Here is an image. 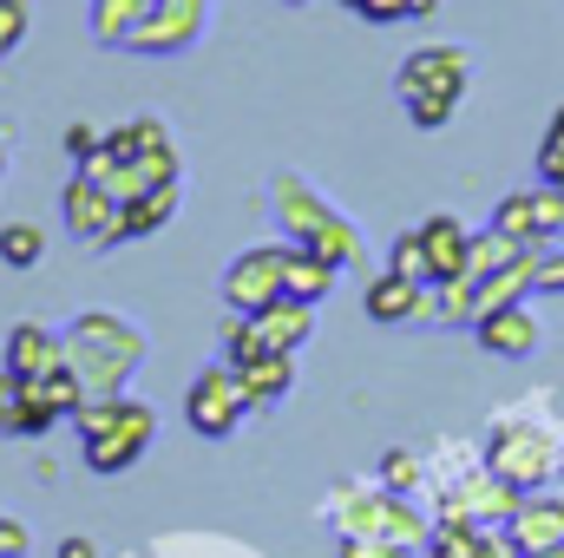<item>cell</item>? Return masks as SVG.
Listing matches in <instances>:
<instances>
[{
    "label": "cell",
    "mask_w": 564,
    "mask_h": 558,
    "mask_svg": "<svg viewBox=\"0 0 564 558\" xmlns=\"http://www.w3.org/2000/svg\"><path fill=\"white\" fill-rule=\"evenodd\" d=\"M99 139H106V132H93L86 119H73V126H66V158H73V164H93Z\"/></svg>",
    "instance_id": "obj_33"
},
{
    "label": "cell",
    "mask_w": 564,
    "mask_h": 558,
    "mask_svg": "<svg viewBox=\"0 0 564 558\" xmlns=\"http://www.w3.org/2000/svg\"><path fill=\"white\" fill-rule=\"evenodd\" d=\"M335 526H341V539H388V546H408V552H421L426 546V526L401 493H388V486H375V493H341V513H335Z\"/></svg>",
    "instance_id": "obj_6"
},
{
    "label": "cell",
    "mask_w": 564,
    "mask_h": 558,
    "mask_svg": "<svg viewBox=\"0 0 564 558\" xmlns=\"http://www.w3.org/2000/svg\"><path fill=\"white\" fill-rule=\"evenodd\" d=\"M421 230V250H426V282H453L466 277V250H473V230L459 224V217H426V224H414Z\"/></svg>",
    "instance_id": "obj_18"
},
{
    "label": "cell",
    "mask_w": 564,
    "mask_h": 558,
    "mask_svg": "<svg viewBox=\"0 0 564 558\" xmlns=\"http://www.w3.org/2000/svg\"><path fill=\"white\" fill-rule=\"evenodd\" d=\"M40 395L59 408V420H73V408L86 401V382H79L73 368H53V375H40Z\"/></svg>",
    "instance_id": "obj_28"
},
{
    "label": "cell",
    "mask_w": 564,
    "mask_h": 558,
    "mask_svg": "<svg viewBox=\"0 0 564 558\" xmlns=\"http://www.w3.org/2000/svg\"><path fill=\"white\" fill-rule=\"evenodd\" d=\"M144 7H151V0H93V40L126 53V33L144 20Z\"/></svg>",
    "instance_id": "obj_23"
},
{
    "label": "cell",
    "mask_w": 564,
    "mask_h": 558,
    "mask_svg": "<svg viewBox=\"0 0 564 558\" xmlns=\"http://www.w3.org/2000/svg\"><path fill=\"white\" fill-rule=\"evenodd\" d=\"M282 7H308V0H282Z\"/></svg>",
    "instance_id": "obj_41"
},
{
    "label": "cell",
    "mask_w": 564,
    "mask_h": 558,
    "mask_svg": "<svg viewBox=\"0 0 564 558\" xmlns=\"http://www.w3.org/2000/svg\"><path fill=\"white\" fill-rule=\"evenodd\" d=\"M341 558H421V552L388 546V539H341Z\"/></svg>",
    "instance_id": "obj_35"
},
{
    "label": "cell",
    "mask_w": 564,
    "mask_h": 558,
    "mask_svg": "<svg viewBox=\"0 0 564 558\" xmlns=\"http://www.w3.org/2000/svg\"><path fill=\"white\" fill-rule=\"evenodd\" d=\"M381 486H388V493H401V500H408V493H414V486H421V460H414V453H408V447H388V453H381Z\"/></svg>",
    "instance_id": "obj_27"
},
{
    "label": "cell",
    "mask_w": 564,
    "mask_h": 558,
    "mask_svg": "<svg viewBox=\"0 0 564 558\" xmlns=\"http://www.w3.org/2000/svg\"><path fill=\"white\" fill-rule=\"evenodd\" d=\"M473 558H525V552L506 539V526H486V533H479V546H473Z\"/></svg>",
    "instance_id": "obj_36"
},
{
    "label": "cell",
    "mask_w": 564,
    "mask_h": 558,
    "mask_svg": "<svg viewBox=\"0 0 564 558\" xmlns=\"http://www.w3.org/2000/svg\"><path fill=\"white\" fill-rule=\"evenodd\" d=\"M20 415H26V388H20V375L0 368V433L7 440H20Z\"/></svg>",
    "instance_id": "obj_30"
},
{
    "label": "cell",
    "mask_w": 564,
    "mask_h": 558,
    "mask_svg": "<svg viewBox=\"0 0 564 558\" xmlns=\"http://www.w3.org/2000/svg\"><path fill=\"white\" fill-rule=\"evenodd\" d=\"M473 335H479V348L499 355V362H532L539 342H545V322H539L532 302H506V309H486V315L473 322Z\"/></svg>",
    "instance_id": "obj_13"
},
{
    "label": "cell",
    "mask_w": 564,
    "mask_h": 558,
    "mask_svg": "<svg viewBox=\"0 0 564 558\" xmlns=\"http://www.w3.org/2000/svg\"><path fill=\"white\" fill-rule=\"evenodd\" d=\"M53 558H99V546H93V539H79V533H73V539H59V552Z\"/></svg>",
    "instance_id": "obj_38"
},
{
    "label": "cell",
    "mask_w": 564,
    "mask_h": 558,
    "mask_svg": "<svg viewBox=\"0 0 564 558\" xmlns=\"http://www.w3.org/2000/svg\"><path fill=\"white\" fill-rule=\"evenodd\" d=\"M479 533L486 526H473V519H433L426 526V546H421V558H473V546H479Z\"/></svg>",
    "instance_id": "obj_25"
},
{
    "label": "cell",
    "mask_w": 564,
    "mask_h": 558,
    "mask_svg": "<svg viewBox=\"0 0 564 558\" xmlns=\"http://www.w3.org/2000/svg\"><path fill=\"white\" fill-rule=\"evenodd\" d=\"M558 244H564V237H558Z\"/></svg>",
    "instance_id": "obj_43"
},
{
    "label": "cell",
    "mask_w": 564,
    "mask_h": 558,
    "mask_svg": "<svg viewBox=\"0 0 564 558\" xmlns=\"http://www.w3.org/2000/svg\"><path fill=\"white\" fill-rule=\"evenodd\" d=\"M361 309L375 315V322H433V282H414V277H394V270H381V277H368L361 289Z\"/></svg>",
    "instance_id": "obj_17"
},
{
    "label": "cell",
    "mask_w": 564,
    "mask_h": 558,
    "mask_svg": "<svg viewBox=\"0 0 564 558\" xmlns=\"http://www.w3.org/2000/svg\"><path fill=\"white\" fill-rule=\"evenodd\" d=\"M525 257V244H512L506 230H473V250H466V282H486L492 270H506V264H519Z\"/></svg>",
    "instance_id": "obj_21"
},
{
    "label": "cell",
    "mask_w": 564,
    "mask_h": 558,
    "mask_svg": "<svg viewBox=\"0 0 564 558\" xmlns=\"http://www.w3.org/2000/svg\"><path fill=\"white\" fill-rule=\"evenodd\" d=\"M224 302H230L237 315H257V309L282 302V244L243 250V257L224 270Z\"/></svg>",
    "instance_id": "obj_12"
},
{
    "label": "cell",
    "mask_w": 564,
    "mask_h": 558,
    "mask_svg": "<svg viewBox=\"0 0 564 558\" xmlns=\"http://www.w3.org/2000/svg\"><path fill=\"white\" fill-rule=\"evenodd\" d=\"M40 257H46V230H40V224H26V217L0 224V264H7V270H33Z\"/></svg>",
    "instance_id": "obj_26"
},
{
    "label": "cell",
    "mask_w": 564,
    "mask_h": 558,
    "mask_svg": "<svg viewBox=\"0 0 564 558\" xmlns=\"http://www.w3.org/2000/svg\"><path fill=\"white\" fill-rule=\"evenodd\" d=\"M250 415V395H243V382H237V368L230 362H210L197 382H191V395H184V420H191V433H204V440H230L237 427Z\"/></svg>",
    "instance_id": "obj_8"
},
{
    "label": "cell",
    "mask_w": 564,
    "mask_h": 558,
    "mask_svg": "<svg viewBox=\"0 0 564 558\" xmlns=\"http://www.w3.org/2000/svg\"><path fill=\"white\" fill-rule=\"evenodd\" d=\"M171 217H177V184H158V191L132 197V204H126V244H132V237H151V230H164Z\"/></svg>",
    "instance_id": "obj_22"
},
{
    "label": "cell",
    "mask_w": 564,
    "mask_h": 558,
    "mask_svg": "<svg viewBox=\"0 0 564 558\" xmlns=\"http://www.w3.org/2000/svg\"><path fill=\"white\" fill-rule=\"evenodd\" d=\"M26 546H33V539H26V526L0 513V558H26Z\"/></svg>",
    "instance_id": "obj_37"
},
{
    "label": "cell",
    "mask_w": 564,
    "mask_h": 558,
    "mask_svg": "<svg viewBox=\"0 0 564 558\" xmlns=\"http://www.w3.org/2000/svg\"><path fill=\"white\" fill-rule=\"evenodd\" d=\"M433 13H440V0H414L408 7V20H433Z\"/></svg>",
    "instance_id": "obj_39"
},
{
    "label": "cell",
    "mask_w": 564,
    "mask_h": 558,
    "mask_svg": "<svg viewBox=\"0 0 564 558\" xmlns=\"http://www.w3.org/2000/svg\"><path fill=\"white\" fill-rule=\"evenodd\" d=\"M237 382H243L250 408H276L282 395L295 388V355H257V362L237 368Z\"/></svg>",
    "instance_id": "obj_20"
},
{
    "label": "cell",
    "mask_w": 564,
    "mask_h": 558,
    "mask_svg": "<svg viewBox=\"0 0 564 558\" xmlns=\"http://www.w3.org/2000/svg\"><path fill=\"white\" fill-rule=\"evenodd\" d=\"M270 211H276V224H282V237L289 244H302V250H315V257H328L335 270H348V264H361V230L302 178V171H276L270 178Z\"/></svg>",
    "instance_id": "obj_1"
},
{
    "label": "cell",
    "mask_w": 564,
    "mask_h": 558,
    "mask_svg": "<svg viewBox=\"0 0 564 558\" xmlns=\"http://www.w3.org/2000/svg\"><path fill=\"white\" fill-rule=\"evenodd\" d=\"M558 440L539 415H499L486 427V447H479V460L506 480V486H519V493H539V486H552L558 480Z\"/></svg>",
    "instance_id": "obj_5"
},
{
    "label": "cell",
    "mask_w": 564,
    "mask_h": 558,
    "mask_svg": "<svg viewBox=\"0 0 564 558\" xmlns=\"http://www.w3.org/2000/svg\"><path fill=\"white\" fill-rule=\"evenodd\" d=\"M506 539L519 546L525 558H539V552H564V493H525L519 500V513L506 519Z\"/></svg>",
    "instance_id": "obj_15"
},
{
    "label": "cell",
    "mask_w": 564,
    "mask_h": 558,
    "mask_svg": "<svg viewBox=\"0 0 564 558\" xmlns=\"http://www.w3.org/2000/svg\"><path fill=\"white\" fill-rule=\"evenodd\" d=\"M539 296H564V244L539 250Z\"/></svg>",
    "instance_id": "obj_34"
},
{
    "label": "cell",
    "mask_w": 564,
    "mask_h": 558,
    "mask_svg": "<svg viewBox=\"0 0 564 558\" xmlns=\"http://www.w3.org/2000/svg\"><path fill=\"white\" fill-rule=\"evenodd\" d=\"M466 86H473V53L453 46V40L414 46V53L401 60V73H394V93H401V106H408V119H414L421 132H440V126L459 112Z\"/></svg>",
    "instance_id": "obj_4"
},
{
    "label": "cell",
    "mask_w": 564,
    "mask_h": 558,
    "mask_svg": "<svg viewBox=\"0 0 564 558\" xmlns=\"http://www.w3.org/2000/svg\"><path fill=\"white\" fill-rule=\"evenodd\" d=\"M519 500H525V493L506 486V480L479 460V466H466V473L440 493V513H446V519H473V526H506V519L519 513Z\"/></svg>",
    "instance_id": "obj_11"
},
{
    "label": "cell",
    "mask_w": 564,
    "mask_h": 558,
    "mask_svg": "<svg viewBox=\"0 0 564 558\" xmlns=\"http://www.w3.org/2000/svg\"><path fill=\"white\" fill-rule=\"evenodd\" d=\"M388 270H394V277H414V282H426V250H421V230H401V237H394V250H388Z\"/></svg>",
    "instance_id": "obj_29"
},
{
    "label": "cell",
    "mask_w": 564,
    "mask_h": 558,
    "mask_svg": "<svg viewBox=\"0 0 564 558\" xmlns=\"http://www.w3.org/2000/svg\"><path fill=\"white\" fill-rule=\"evenodd\" d=\"M210 26V0H151L144 20L126 33V53H184Z\"/></svg>",
    "instance_id": "obj_9"
},
{
    "label": "cell",
    "mask_w": 564,
    "mask_h": 558,
    "mask_svg": "<svg viewBox=\"0 0 564 558\" xmlns=\"http://www.w3.org/2000/svg\"><path fill=\"white\" fill-rule=\"evenodd\" d=\"M59 211H66V230H73L79 244H93V250L126 244V204H119L106 184H93L86 171H73V184H66Z\"/></svg>",
    "instance_id": "obj_10"
},
{
    "label": "cell",
    "mask_w": 564,
    "mask_h": 558,
    "mask_svg": "<svg viewBox=\"0 0 564 558\" xmlns=\"http://www.w3.org/2000/svg\"><path fill=\"white\" fill-rule=\"evenodd\" d=\"M26 26H33V13H26V0H0V60H7V53H20V40H26Z\"/></svg>",
    "instance_id": "obj_31"
},
{
    "label": "cell",
    "mask_w": 564,
    "mask_h": 558,
    "mask_svg": "<svg viewBox=\"0 0 564 558\" xmlns=\"http://www.w3.org/2000/svg\"><path fill=\"white\" fill-rule=\"evenodd\" d=\"M164 144H171V132H164L158 119H126V126L106 132L99 151H106V158H151V151H164Z\"/></svg>",
    "instance_id": "obj_24"
},
{
    "label": "cell",
    "mask_w": 564,
    "mask_h": 558,
    "mask_svg": "<svg viewBox=\"0 0 564 558\" xmlns=\"http://www.w3.org/2000/svg\"><path fill=\"white\" fill-rule=\"evenodd\" d=\"M308 335H315V302L282 296V302H270V309L250 315V355H243V362H257V355H295V348H308ZM243 362H237V368H243Z\"/></svg>",
    "instance_id": "obj_14"
},
{
    "label": "cell",
    "mask_w": 564,
    "mask_h": 558,
    "mask_svg": "<svg viewBox=\"0 0 564 558\" xmlns=\"http://www.w3.org/2000/svg\"><path fill=\"white\" fill-rule=\"evenodd\" d=\"M73 427H79V447H86L93 473H126L158 440V408L132 401V395H86L73 408Z\"/></svg>",
    "instance_id": "obj_3"
},
{
    "label": "cell",
    "mask_w": 564,
    "mask_h": 558,
    "mask_svg": "<svg viewBox=\"0 0 564 558\" xmlns=\"http://www.w3.org/2000/svg\"><path fill=\"white\" fill-rule=\"evenodd\" d=\"M341 7H348V13H361L368 26H394V20H408V7H414V0H341Z\"/></svg>",
    "instance_id": "obj_32"
},
{
    "label": "cell",
    "mask_w": 564,
    "mask_h": 558,
    "mask_svg": "<svg viewBox=\"0 0 564 558\" xmlns=\"http://www.w3.org/2000/svg\"><path fill=\"white\" fill-rule=\"evenodd\" d=\"M492 230H506L512 244H525V250H552L564 237V191L558 184H525V191H506L499 197V211H492Z\"/></svg>",
    "instance_id": "obj_7"
},
{
    "label": "cell",
    "mask_w": 564,
    "mask_h": 558,
    "mask_svg": "<svg viewBox=\"0 0 564 558\" xmlns=\"http://www.w3.org/2000/svg\"><path fill=\"white\" fill-rule=\"evenodd\" d=\"M0 355H7V362H0L7 375H20V382H40V375L66 368V329H46V322H13Z\"/></svg>",
    "instance_id": "obj_16"
},
{
    "label": "cell",
    "mask_w": 564,
    "mask_h": 558,
    "mask_svg": "<svg viewBox=\"0 0 564 558\" xmlns=\"http://www.w3.org/2000/svg\"><path fill=\"white\" fill-rule=\"evenodd\" d=\"M144 362V335L112 315V309H86L66 322V368L86 382V395H126V382Z\"/></svg>",
    "instance_id": "obj_2"
},
{
    "label": "cell",
    "mask_w": 564,
    "mask_h": 558,
    "mask_svg": "<svg viewBox=\"0 0 564 558\" xmlns=\"http://www.w3.org/2000/svg\"><path fill=\"white\" fill-rule=\"evenodd\" d=\"M335 264L328 257H315V250H302V244H289L282 237V296H295V302H322L328 289H335Z\"/></svg>",
    "instance_id": "obj_19"
},
{
    "label": "cell",
    "mask_w": 564,
    "mask_h": 558,
    "mask_svg": "<svg viewBox=\"0 0 564 558\" xmlns=\"http://www.w3.org/2000/svg\"><path fill=\"white\" fill-rule=\"evenodd\" d=\"M0 178H7V151H0Z\"/></svg>",
    "instance_id": "obj_42"
},
{
    "label": "cell",
    "mask_w": 564,
    "mask_h": 558,
    "mask_svg": "<svg viewBox=\"0 0 564 558\" xmlns=\"http://www.w3.org/2000/svg\"><path fill=\"white\" fill-rule=\"evenodd\" d=\"M558 480H564V440H558Z\"/></svg>",
    "instance_id": "obj_40"
}]
</instances>
